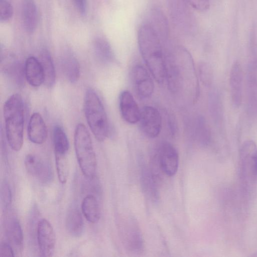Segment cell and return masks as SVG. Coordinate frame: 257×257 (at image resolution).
<instances>
[{
    "mask_svg": "<svg viewBox=\"0 0 257 257\" xmlns=\"http://www.w3.org/2000/svg\"><path fill=\"white\" fill-rule=\"evenodd\" d=\"M138 42L141 55L152 76L158 83H163L166 79V66L163 43L147 22L139 29Z\"/></svg>",
    "mask_w": 257,
    "mask_h": 257,
    "instance_id": "1",
    "label": "cell"
},
{
    "mask_svg": "<svg viewBox=\"0 0 257 257\" xmlns=\"http://www.w3.org/2000/svg\"><path fill=\"white\" fill-rule=\"evenodd\" d=\"M6 136L11 148L21 150L24 142V110L22 97L18 93L11 95L3 107Z\"/></svg>",
    "mask_w": 257,
    "mask_h": 257,
    "instance_id": "2",
    "label": "cell"
},
{
    "mask_svg": "<svg viewBox=\"0 0 257 257\" xmlns=\"http://www.w3.org/2000/svg\"><path fill=\"white\" fill-rule=\"evenodd\" d=\"M84 111L88 125L95 138L103 142L109 135L107 115L98 95L92 88H88L84 98Z\"/></svg>",
    "mask_w": 257,
    "mask_h": 257,
    "instance_id": "3",
    "label": "cell"
},
{
    "mask_svg": "<svg viewBox=\"0 0 257 257\" xmlns=\"http://www.w3.org/2000/svg\"><path fill=\"white\" fill-rule=\"evenodd\" d=\"M74 145L82 173L86 178L92 179L96 173L97 160L90 134L82 123H78L76 126Z\"/></svg>",
    "mask_w": 257,
    "mask_h": 257,
    "instance_id": "4",
    "label": "cell"
},
{
    "mask_svg": "<svg viewBox=\"0 0 257 257\" xmlns=\"http://www.w3.org/2000/svg\"><path fill=\"white\" fill-rule=\"evenodd\" d=\"M170 17L177 28L185 33L192 32L194 20L189 0H167Z\"/></svg>",
    "mask_w": 257,
    "mask_h": 257,
    "instance_id": "5",
    "label": "cell"
},
{
    "mask_svg": "<svg viewBox=\"0 0 257 257\" xmlns=\"http://www.w3.org/2000/svg\"><path fill=\"white\" fill-rule=\"evenodd\" d=\"M241 174L246 181H254L257 177V147L252 140L242 144L239 152Z\"/></svg>",
    "mask_w": 257,
    "mask_h": 257,
    "instance_id": "6",
    "label": "cell"
},
{
    "mask_svg": "<svg viewBox=\"0 0 257 257\" xmlns=\"http://www.w3.org/2000/svg\"><path fill=\"white\" fill-rule=\"evenodd\" d=\"M155 158L161 171L169 177L177 172L179 156L175 148L169 143H164L160 147Z\"/></svg>",
    "mask_w": 257,
    "mask_h": 257,
    "instance_id": "7",
    "label": "cell"
},
{
    "mask_svg": "<svg viewBox=\"0 0 257 257\" xmlns=\"http://www.w3.org/2000/svg\"><path fill=\"white\" fill-rule=\"evenodd\" d=\"M37 232L40 255L52 256L55 251L56 237L51 224L46 219H41L38 223Z\"/></svg>",
    "mask_w": 257,
    "mask_h": 257,
    "instance_id": "8",
    "label": "cell"
},
{
    "mask_svg": "<svg viewBox=\"0 0 257 257\" xmlns=\"http://www.w3.org/2000/svg\"><path fill=\"white\" fill-rule=\"evenodd\" d=\"M143 133L150 138H155L160 134L162 119L160 112L155 107L146 106L141 111L139 121Z\"/></svg>",
    "mask_w": 257,
    "mask_h": 257,
    "instance_id": "9",
    "label": "cell"
},
{
    "mask_svg": "<svg viewBox=\"0 0 257 257\" xmlns=\"http://www.w3.org/2000/svg\"><path fill=\"white\" fill-rule=\"evenodd\" d=\"M131 74L137 95L144 99L151 96L154 90V83L146 69L141 65H137L133 68Z\"/></svg>",
    "mask_w": 257,
    "mask_h": 257,
    "instance_id": "10",
    "label": "cell"
},
{
    "mask_svg": "<svg viewBox=\"0 0 257 257\" xmlns=\"http://www.w3.org/2000/svg\"><path fill=\"white\" fill-rule=\"evenodd\" d=\"M229 82L232 104L238 108L242 100L243 77L241 66L237 61H234L231 65Z\"/></svg>",
    "mask_w": 257,
    "mask_h": 257,
    "instance_id": "11",
    "label": "cell"
},
{
    "mask_svg": "<svg viewBox=\"0 0 257 257\" xmlns=\"http://www.w3.org/2000/svg\"><path fill=\"white\" fill-rule=\"evenodd\" d=\"M119 108L122 118L127 123L135 124L139 121L141 110L129 91H123L120 93Z\"/></svg>",
    "mask_w": 257,
    "mask_h": 257,
    "instance_id": "12",
    "label": "cell"
},
{
    "mask_svg": "<svg viewBox=\"0 0 257 257\" xmlns=\"http://www.w3.org/2000/svg\"><path fill=\"white\" fill-rule=\"evenodd\" d=\"M29 140L35 144L41 145L46 140L47 128L41 114L34 112L31 116L27 129Z\"/></svg>",
    "mask_w": 257,
    "mask_h": 257,
    "instance_id": "13",
    "label": "cell"
},
{
    "mask_svg": "<svg viewBox=\"0 0 257 257\" xmlns=\"http://www.w3.org/2000/svg\"><path fill=\"white\" fill-rule=\"evenodd\" d=\"M5 232L10 244L17 251L23 248L24 237L23 230L18 218L9 216L5 220Z\"/></svg>",
    "mask_w": 257,
    "mask_h": 257,
    "instance_id": "14",
    "label": "cell"
},
{
    "mask_svg": "<svg viewBox=\"0 0 257 257\" xmlns=\"http://www.w3.org/2000/svg\"><path fill=\"white\" fill-rule=\"evenodd\" d=\"M149 16L147 23L156 32L162 43L165 44L170 34L169 23L166 16L160 9L155 8L151 10Z\"/></svg>",
    "mask_w": 257,
    "mask_h": 257,
    "instance_id": "15",
    "label": "cell"
},
{
    "mask_svg": "<svg viewBox=\"0 0 257 257\" xmlns=\"http://www.w3.org/2000/svg\"><path fill=\"white\" fill-rule=\"evenodd\" d=\"M24 73L26 79L30 85L40 86L44 81V75L42 64L34 56L28 57L25 62Z\"/></svg>",
    "mask_w": 257,
    "mask_h": 257,
    "instance_id": "16",
    "label": "cell"
},
{
    "mask_svg": "<svg viewBox=\"0 0 257 257\" xmlns=\"http://www.w3.org/2000/svg\"><path fill=\"white\" fill-rule=\"evenodd\" d=\"M60 66L65 78L71 83L77 82L80 77V65L75 56L65 52L60 59Z\"/></svg>",
    "mask_w": 257,
    "mask_h": 257,
    "instance_id": "17",
    "label": "cell"
},
{
    "mask_svg": "<svg viewBox=\"0 0 257 257\" xmlns=\"http://www.w3.org/2000/svg\"><path fill=\"white\" fill-rule=\"evenodd\" d=\"M22 18L26 32L33 33L37 28L38 21V10L35 0H23Z\"/></svg>",
    "mask_w": 257,
    "mask_h": 257,
    "instance_id": "18",
    "label": "cell"
},
{
    "mask_svg": "<svg viewBox=\"0 0 257 257\" xmlns=\"http://www.w3.org/2000/svg\"><path fill=\"white\" fill-rule=\"evenodd\" d=\"M247 86L250 108L257 113V60H252L248 64Z\"/></svg>",
    "mask_w": 257,
    "mask_h": 257,
    "instance_id": "19",
    "label": "cell"
},
{
    "mask_svg": "<svg viewBox=\"0 0 257 257\" xmlns=\"http://www.w3.org/2000/svg\"><path fill=\"white\" fill-rule=\"evenodd\" d=\"M67 232L72 236H80L84 230V222L79 209L74 206L68 210L65 219Z\"/></svg>",
    "mask_w": 257,
    "mask_h": 257,
    "instance_id": "20",
    "label": "cell"
},
{
    "mask_svg": "<svg viewBox=\"0 0 257 257\" xmlns=\"http://www.w3.org/2000/svg\"><path fill=\"white\" fill-rule=\"evenodd\" d=\"M94 54L98 60L103 63L111 62L114 54L109 42L101 37H96L93 42Z\"/></svg>",
    "mask_w": 257,
    "mask_h": 257,
    "instance_id": "21",
    "label": "cell"
},
{
    "mask_svg": "<svg viewBox=\"0 0 257 257\" xmlns=\"http://www.w3.org/2000/svg\"><path fill=\"white\" fill-rule=\"evenodd\" d=\"M81 210L87 221L97 223L100 217V211L96 198L92 195L85 196L81 204Z\"/></svg>",
    "mask_w": 257,
    "mask_h": 257,
    "instance_id": "22",
    "label": "cell"
},
{
    "mask_svg": "<svg viewBox=\"0 0 257 257\" xmlns=\"http://www.w3.org/2000/svg\"><path fill=\"white\" fill-rule=\"evenodd\" d=\"M40 61L43 69L44 84L48 88L52 87L55 82L56 73L53 59L47 50H44L41 52Z\"/></svg>",
    "mask_w": 257,
    "mask_h": 257,
    "instance_id": "23",
    "label": "cell"
},
{
    "mask_svg": "<svg viewBox=\"0 0 257 257\" xmlns=\"http://www.w3.org/2000/svg\"><path fill=\"white\" fill-rule=\"evenodd\" d=\"M124 238L127 246L130 249L138 251L142 248L143 239L138 227L133 223L125 227Z\"/></svg>",
    "mask_w": 257,
    "mask_h": 257,
    "instance_id": "24",
    "label": "cell"
},
{
    "mask_svg": "<svg viewBox=\"0 0 257 257\" xmlns=\"http://www.w3.org/2000/svg\"><path fill=\"white\" fill-rule=\"evenodd\" d=\"M53 141L55 153L67 154L69 143L63 129L59 125L54 127L53 132Z\"/></svg>",
    "mask_w": 257,
    "mask_h": 257,
    "instance_id": "25",
    "label": "cell"
},
{
    "mask_svg": "<svg viewBox=\"0 0 257 257\" xmlns=\"http://www.w3.org/2000/svg\"><path fill=\"white\" fill-rule=\"evenodd\" d=\"M55 164L60 182L65 184L69 174V164L67 154L55 153Z\"/></svg>",
    "mask_w": 257,
    "mask_h": 257,
    "instance_id": "26",
    "label": "cell"
},
{
    "mask_svg": "<svg viewBox=\"0 0 257 257\" xmlns=\"http://www.w3.org/2000/svg\"><path fill=\"white\" fill-rule=\"evenodd\" d=\"M37 156L33 154H28L25 158L24 164L27 172L31 175L38 177L44 164Z\"/></svg>",
    "mask_w": 257,
    "mask_h": 257,
    "instance_id": "27",
    "label": "cell"
},
{
    "mask_svg": "<svg viewBox=\"0 0 257 257\" xmlns=\"http://www.w3.org/2000/svg\"><path fill=\"white\" fill-rule=\"evenodd\" d=\"M198 70L202 83L206 86H210L213 79V71L211 66L208 63L201 62L199 65Z\"/></svg>",
    "mask_w": 257,
    "mask_h": 257,
    "instance_id": "28",
    "label": "cell"
},
{
    "mask_svg": "<svg viewBox=\"0 0 257 257\" xmlns=\"http://www.w3.org/2000/svg\"><path fill=\"white\" fill-rule=\"evenodd\" d=\"M197 133L200 140L204 144L209 142L210 139V130L204 118L199 117L197 124Z\"/></svg>",
    "mask_w": 257,
    "mask_h": 257,
    "instance_id": "29",
    "label": "cell"
},
{
    "mask_svg": "<svg viewBox=\"0 0 257 257\" xmlns=\"http://www.w3.org/2000/svg\"><path fill=\"white\" fill-rule=\"evenodd\" d=\"M14 10L11 4L7 0H0V21L6 22L13 17Z\"/></svg>",
    "mask_w": 257,
    "mask_h": 257,
    "instance_id": "30",
    "label": "cell"
},
{
    "mask_svg": "<svg viewBox=\"0 0 257 257\" xmlns=\"http://www.w3.org/2000/svg\"><path fill=\"white\" fill-rule=\"evenodd\" d=\"M16 61L5 65V69L7 73L16 81L20 83L22 81V69L21 65L16 63Z\"/></svg>",
    "mask_w": 257,
    "mask_h": 257,
    "instance_id": "31",
    "label": "cell"
},
{
    "mask_svg": "<svg viewBox=\"0 0 257 257\" xmlns=\"http://www.w3.org/2000/svg\"><path fill=\"white\" fill-rule=\"evenodd\" d=\"M1 199L2 206L7 209L11 203L12 194L9 184L6 181L1 186Z\"/></svg>",
    "mask_w": 257,
    "mask_h": 257,
    "instance_id": "32",
    "label": "cell"
},
{
    "mask_svg": "<svg viewBox=\"0 0 257 257\" xmlns=\"http://www.w3.org/2000/svg\"><path fill=\"white\" fill-rule=\"evenodd\" d=\"M53 172L51 165L47 162H44L42 170L37 178L43 183H47L53 180Z\"/></svg>",
    "mask_w": 257,
    "mask_h": 257,
    "instance_id": "33",
    "label": "cell"
},
{
    "mask_svg": "<svg viewBox=\"0 0 257 257\" xmlns=\"http://www.w3.org/2000/svg\"><path fill=\"white\" fill-rule=\"evenodd\" d=\"M189 2L192 8L201 12L207 11L210 6L209 0H189Z\"/></svg>",
    "mask_w": 257,
    "mask_h": 257,
    "instance_id": "34",
    "label": "cell"
},
{
    "mask_svg": "<svg viewBox=\"0 0 257 257\" xmlns=\"http://www.w3.org/2000/svg\"><path fill=\"white\" fill-rule=\"evenodd\" d=\"M14 249L11 244L3 242L0 246V256H14Z\"/></svg>",
    "mask_w": 257,
    "mask_h": 257,
    "instance_id": "35",
    "label": "cell"
},
{
    "mask_svg": "<svg viewBox=\"0 0 257 257\" xmlns=\"http://www.w3.org/2000/svg\"><path fill=\"white\" fill-rule=\"evenodd\" d=\"M78 12L82 15H85L87 11V0H73Z\"/></svg>",
    "mask_w": 257,
    "mask_h": 257,
    "instance_id": "36",
    "label": "cell"
}]
</instances>
